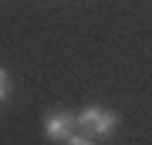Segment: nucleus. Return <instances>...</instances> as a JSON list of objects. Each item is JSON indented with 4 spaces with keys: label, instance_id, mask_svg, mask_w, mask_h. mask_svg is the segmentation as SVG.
Masks as SVG:
<instances>
[{
    "label": "nucleus",
    "instance_id": "nucleus-1",
    "mask_svg": "<svg viewBox=\"0 0 152 145\" xmlns=\"http://www.w3.org/2000/svg\"><path fill=\"white\" fill-rule=\"evenodd\" d=\"M115 125H118V115L112 111V108H102V105H88L78 111V128H85L88 135H95V142L108 138L115 132Z\"/></svg>",
    "mask_w": 152,
    "mask_h": 145
},
{
    "label": "nucleus",
    "instance_id": "nucleus-2",
    "mask_svg": "<svg viewBox=\"0 0 152 145\" xmlns=\"http://www.w3.org/2000/svg\"><path fill=\"white\" fill-rule=\"evenodd\" d=\"M78 128V115L75 111H51L44 118V135L51 142H68V135Z\"/></svg>",
    "mask_w": 152,
    "mask_h": 145
},
{
    "label": "nucleus",
    "instance_id": "nucleus-3",
    "mask_svg": "<svg viewBox=\"0 0 152 145\" xmlns=\"http://www.w3.org/2000/svg\"><path fill=\"white\" fill-rule=\"evenodd\" d=\"M7 95H10V74H7L4 68H0V101H4Z\"/></svg>",
    "mask_w": 152,
    "mask_h": 145
}]
</instances>
